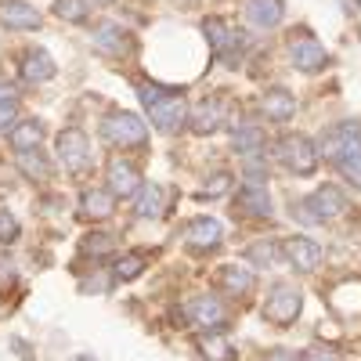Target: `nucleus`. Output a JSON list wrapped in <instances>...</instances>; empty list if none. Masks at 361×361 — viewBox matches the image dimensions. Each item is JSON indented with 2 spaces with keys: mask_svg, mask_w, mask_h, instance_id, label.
Wrapping results in <instances>:
<instances>
[{
  "mask_svg": "<svg viewBox=\"0 0 361 361\" xmlns=\"http://www.w3.org/2000/svg\"><path fill=\"white\" fill-rule=\"evenodd\" d=\"M300 311H304V293H300L296 286L289 282H279V286H271L267 289V300H264V318L271 325H279V329H289Z\"/></svg>",
  "mask_w": 361,
  "mask_h": 361,
  "instance_id": "20e7f679",
  "label": "nucleus"
},
{
  "mask_svg": "<svg viewBox=\"0 0 361 361\" xmlns=\"http://www.w3.org/2000/svg\"><path fill=\"white\" fill-rule=\"evenodd\" d=\"M102 137L116 148H141L148 141V123L134 112H109L105 123H102Z\"/></svg>",
  "mask_w": 361,
  "mask_h": 361,
  "instance_id": "39448f33",
  "label": "nucleus"
},
{
  "mask_svg": "<svg viewBox=\"0 0 361 361\" xmlns=\"http://www.w3.org/2000/svg\"><path fill=\"white\" fill-rule=\"evenodd\" d=\"M231 188V173H214V177H206V185L199 188V199H217Z\"/></svg>",
  "mask_w": 361,
  "mask_h": 361,
  "instance_id": "72a5a7b5",
  "label": "nucleus"
},
{
  "mask_svg": "<svg viewBox=\"0 0 361 361\" xmlns=\"http://www.w3.org/2000/svg\"><path fill=\"white\" fill-rule=\"evenodd\" d=\"M195 350L202 354V361H231L235 347L228 336H221V329H206V333L195 336Z\"/></svg>",
  "mask_w": 361,
  "mask_h": 361,
  "instance_id": "412c9836",
  "label": "nucleus"
},
{
  "mask_svg": "<svg viewBox=\"0 0 361 361\" xmlns=\"http://www.w3.org/2000/svg\"><path fill=\"white\" fill-rule=\"evenodd\" d=\"M357 4H361V0H357Z\"/></svg>",
  "mask_w": 361,
  "mask_h": 361,
  "instance_id": "79ce46f5",
  "label": "nucleus"
},
{
  "mask_svg": "<svg viewBox=\"0 0 361 361\" xmlns=\"http://www.w3.org/2000/svg\"><path fill=\"white\" fill-rule=\"evenodd\" d=\"M246 260L257 264V267H275V264L282 260V246H275V243H267V238H260V243H253V246L246 250Z\"/></svg>",
  "mask_w": 361,
  "mask_h": 361,
  "instance_id": "7c9ffc66",
  "label": "nucleus"
},
{
  "mask_svg": "<svg viewBox=\"0 0 361 361\" xmlns=\"http://www.w3.org/2000/svg\"><path fill=\"white\" fill-rule=\"evenodd\" d=\"M333 307L343 311V314H357V311H361V286H357V282H343V286L333 293Z\"/></svg>",
  "mask_w": 361,
  "mask_h": 361,
  "instance_id": "2f4dec72",
  "label": "nucleus"
},
{
  "mask_svg": "<svg viewBox=\"0 0 361 361\" xmlns=\"http://www.w3.org/2000/svg\"><path fill=\"white\" fill-rule=\"evenodd\" d=\"M296 209H300V217H304L307 224H325V221H336L340 214H347V195L336 185H322L300 206H293V214Z\"/></svg>",
  "mask_w": 361,
  "mask_h": 361,
  "instance_id": "7ed1b4c3",
  "label": "nucleus"
},
{
  "mask_svg": "<svg viewBox=\"0 0 361 361\" xmlns=\"http://www.w3.org/2000/svg\"><path fill=\"white\" fill-rule=\"evenodd\" d=\"M235 214H246V217H271V195L264 185H246L238 188L235 195Z\"/></svg>",
  "mask_w": 361,
  "mask_h": 361,
  "instance_id": "aec40b11",
  "label": "nucleus"
},
{
  "mask_svg": "<svg viewBox=\"0 0 361 361\" xmlns=\"http://www.w3.org/2000/svg\"><path fill=\"white\" fill-rule=\"evenodd\" d=\"M40 137H44V123L40 119H18V123L11 127L8 141L15 152H29V148H40Z\"/></svg>",
  "mask_w": 361,
  "mask_h": 361,
  "instance_id": "5701e85b",
  "label": "nucleus"
},
{
  "mask_svg": "<svg viewBox=\"0 0 361 361\" xmlns=\"http://www.w3.org/2000/svg\"><path fill=\"white\" fill-rule=\"evenodd\" d=\"M145 267H148V253H145V250H130V253H123V257L112 264V275H116L119 282H134Z\"/></svg>",
  "mask_w": 361,
  "mask_h": 361,
  "instance_id": "bb28decb",
  "label": "nucleus"
},
{
  "mask_svg": "<svg viewBox=\"0 0 361 361\" xmlns=\"http://www.w3.org/2000/svg\"><path fill=\"white\" fill-rule=\"evenodd\" d=\"M361 137V123H336L333 130H329L325 137H322V152L318 156H325V159H336L343 148L350 145V141H357Z\"/></svg>",
  "mask_w": 361,
  "mask_h": 361,
  "instance_id": "4be33fe9",
  "label": "nucleus"
},
{
  "mask_svg": "<svg viewBox=\"0 0 361 361\" xmlns=\"http://www.w3.org/2000/svg\"><path fill=\"white\" fill-rule=\"evenodd\" d=\"M137 98L141 105L152 116V127L163 134H177L180 127L188 123V102H185V90L180 87H163V83H141L137 87Z\"/></svg>",
  "mask_w": 361,
  "mask_h": 361,
  "instance_id": "f257e3e1",
  "label": "nucleus"
},
{
  "mask_svg": "<svg viewBox=\"0 0 361 361\" xmlns=\"http://www.w3.org/2000/svg\"><path fill=\"white\" fill-rule=\"evenodd\" d=\"M112 250H116V238L109 231H90V235L80 238V253L83 257H109Z\"/></svg>",
  "mask_w": 361,
  "mask_h": 361,
  "instance_id": "c756f323",
  "label": "nucleus"
},
{
  "mask_svg": "<svg viewBox=\"0 0 361 361\" xmlns=\"http://www.w3.org/2000/svg\"><path fill=\"white\" fill-rule=\"evenodd\" d=\"M0 102H15V87L8 80H0Z\"/></svg>",
  "mask_w": 361,
  "mask_h": 361,
  "instance_id": "58836bf2",
  "label": "nucleus"
},
{
  "mask_svg": "<svg viewBox=\"0 0 361 361\" xmlns=\"http://www.w3.org/2000/svg\"><path fill=\"white\" fill-rule=\"evenodd\" d=\"M40 11L25 0H0V25L8 29H40Z\"/></svg>",
  "mask_w": 361,
  "mask_h": 361,
  "instance_id": "dca6fc26",
  "label": "nucleus"
},
{
  "mask_svg": "<svg viewBox=\"0 0 361 361\" xmlns=\"http://www.w3.org/2000/svg\"><path fill=\"white\" fill-rule=\"evenodd\" d=\"M112 209H116V195L109 188H87L80 195V217L83 221H105V217H112Z\"/></svg>",
  "mask_w": 361,
  "mask_h": 361,
  "instance_id": "6ab92c4d",
  "label": "nucleus"
},
{
  "mask_svg": "<svg viewBox=\"0 0 361 361\" xmlns=\"http://www.w3.org/2000/svg\"><path fill=\"white\" fill-rule=\"evenodd\" d=\"M98 4H105V0H98Z\"/></svg>",
  "mask_w": 361,
  "mask_h": 361,
  "instance_id": "a19ab883",
  "label": "nucleus"
},
{
  "mask_svg": "<svg viewBox=\"0 0 361 361\" xmlns=\"http://www.w3.org/2000/svg\"><path fill=\"white\" fill-rule=\"evenodd\" d=\"M264 361H304V354H296V350H271Z\"/></svg>",
  "mask_w": 361,
  "mask_h": 361,
  "instance_id": "4c0bfd02",
  "label": "nucleus"
},
{
  "mask_svg": "<svg viewBox=\"0 0 361 361\" xmlns=\"http://www.w3.org/2000/svg\"><path fill=\"white\" fill-rule=\"evenodd\" d=\"M18 170L29 177V180H47L51 177V163L40 148H29V152H18Z\"/></svg>",
  "mask_w": 361,
  "mask_h": 361,
  "instance_id": "cd10ccee",
  "label": "nucleus"
},
{
  "mask_svg": "<svg viewBox=\"0 0 361 361\" xmlns=\"http://www.w3.org/2000/svg\"><path fill=\"white\" fill-rule=\"evenodd\" d=\"M15 119H18V105L15 102H0V130L15 127Z\"/></svg>",
  "mask_w": 361,
  "mask_h": 361,
  "instance_id": "e433bc0d",
  "label": "nucleus"
},
{
  "mask_svg": "<svg viewBox=\"0 0 361 361\" xmlns=\"http://www.w3.org/2000/svg\"><path fill=\"white\" fill-rule=\"evenodd\" d=\"M73 361H98V357H94V354H76Z\"/></svg>",
  "mask_w": 361,
  "mask_h": 361,
  "instance_id": "ea45409f",
  "label": "nucleus"
},
{
  "mask_svg": "<svg viewBox=\"0 0 361 361\" xmlns=\"http://www.w3.org/2000/svg\"><path fill=\"white\" fill-rule=\"evenodd\" d=\"M202 33H206V44H209L217 62H231V66L238 62V54L246 47V33H238L228 18H206Z\"/></svg>",
  "mask_w": 361,
  "mask_h": 361,
  "instance_id": "423d86ee",
  "label": "nucleus"
},
{
  "mask_svg": "<svg viewBox=\"0 0 361 361\" xmlns=\"http://www.w3.org/2000/svg\"><path fill=\"white\" fill-rule=\"evenodd\" d=\"M260 109H264L267 119H275V123H289V119L296 116V98L286 87H271V90H264Z\"/></svg>",
  "mask_w": 361,
  "mask_h": 361,
  "instance_id": "a211bd4d",
  "label": "nucleus"
},
{
  "mask_svg": "<svg viewBox=\"0 0 361 361\" xmlns=\"http://www.w3.org/2000/svg\"><path fill=\"white\" fill-rule=\"evenodd\" d=\"M166 195H170V188H163V185H145L141 192H137V217L141 221H148V217H163L166 214Z\"/></svg>",
  "mask_w": 361,
  "mask_h": 361,
  "instance_id": "393cba45",
  "label": "nucleus"
},
{
  "mask_svg": "<svg viewBox=\"0 0 361 361\" xmlns=\"http://www.w3.org/2000/svg\"><path fill=\"white\" fill-rule=\"evenodd\" d=\"M289 58H293V66H296L300 73H322V69L329 66V54H325V47H322L314 37L293 40V44H289Z\"/></svg>",
  "mask_w": 361,
  "mask_h": 361,
  "instance_id": "ddd939ff",
  "label": "nucleus"
},
{
  "mask_svg": "<svg viewBox=\"0 0 361 361\" xmlns=\"http://www.w3.org/2000/svg\"><path fill=\"white\" fill-rule=\"evenodd\" d=\"M54 152H58V163H62L69 173H80V170H87V163H90V141H87L83 130L69 127V130L58 134Z\"/></svg>",
  "mask_w": 361,
  "mask_h": 361,
  "instance_id": "0eeeda50",
  "label": "nucleus"
},
{
  "mask_svg": "<svg viewBox=\"0 0 361 361\" xmlns=\"http://www.w3.org/2000/svg\"><path fill=\"white\" fill-rule=\"evenodd\" d=\"M54 15L66 18V22H87V0H58L54 4Z\"/></svg>",
  "mask_w": 361,
  "mask_h": 361,
  "instance_id": "473e14b6",
  "label": "nucleus"
},
{
  "mask_svg": "<svg viewBox=\"0 0 361 361\" xmlns=\"http://www.w3.org/2000/svg\"><path fill=\"white\" fill-rule=\"evenodd\" d=\"M275 156H279V163H282L289 173H296V177H311V173L318 170V163H322L318 148H314L311 137H304V134H286V137L275 145Z\"/></svg>",
  "mask_w": 361,
  "mask_h": 361,
  "instance_id": "f03ea898",
  "label": "nucleus"
},
{
  "mask_svg": "<svg viewBox=\"0 0 361 361\" xmlns=\"http://www.w3.org/2000/svg\"><path fill=\"white\" fill-rule=\"evenodd\" d=\"M54 73H58V66L44 47H29L22 54V80L25 83H47V80H54Z\"/></svg>",
  "mask_w": 361,
  "mask_h": 361,
  "instance_id": "f3484780",
  "label": "nucleus"
},
{
  "mask_svg": "<svg viewBox=\"0 0 361 361\" xmlns=\"http://www.w3.org/2000/svg\"><path fill=\"white\" fill-rule=\"evenodd\" d=\"M185 314H188L192 325L202 329V333H206V329H224V322H228V314H224V307H221V300H217V296H209V293L192 296Z\"/></svg>",
  "mask_w": 361,
  "mask_h": 361,
  "instance_id": "9d476101",
  "label": "nucleus"
},
{
  "mask_svg": "<svg viewBox=\"0 0 361 361\" xmlns=\"http://www.w3.org/2000/svg\"><path fill=\"white\" fill-rule=\"evenodd\" d=\"M94 47H98L102 54L123 58V54L134 51V37H130L119 22H98V25H94Z\"/></svg>",
  "mask_w": 361,
  "mask_h": 361,
  "instance_id": "9b49d317",
  "label": "nucleus"
},
{
  "mask_svg": "<svg viewBox=\"0 0 361 361\" xmlns=\"http://www.w3.org/2000/svg\"><path fill=\"white\" fill-rule=\"evenodd\" d=\"M282 257L296 271H314L322 264V246L314 243V238H307V235H293V238L282 243Z\"/></svg>",
  "mask_w": 361,
  "mask_h": 361,
  "instance_id": "f8f14e48",
  "label": "nucleus"
},
{
  "mask_svg": "<svg viewBox=\"0 0 361 361\" xmlns=\"http://www.w3.org/2000/svg\"><path fill=\"white\" fill-rule=\"evenodd\" d=\"M246 15H250L253 25L271 29V25H279V22H282L286 4H282V0H246Z\"/></svg>",
  "mask_w": 361,
  "mask_h": 361,
  "instance_id": "b1692460",
  "label": "nucleus"
},
{
  "mask_svg": "<svg viewBox=\"0 0 361 361\" xmlns=\"http://www.w3.org/2000/svg\"><path fill=\"white\" fill-rule=\"evenodd\" d=\"M336 163V170L343 173V180H350L354 188H361V137L357 141H350L343 152L333 159Z\"/></svg>",
  "mask_w": 361,
  "mask_h": 361,
  "instance_id": "a878e982",
  "label": "nucleus"
},
{
  "mask_svg": "<svg viewBox=\"0 0 361 361\" xmlns=\"http://www.w3.org/2000/svg\"><path fill=\"white\" fill-rule=\"evenodd\" d=\"M18 238V217L8 206H0V243H15Z\"/></svg>",
  "mask_w": 361,
  "mask_h": 361,
  "instance_id": "f704fd0d",
  "label": "nucleus"
},
{
  "mask_svg": "<svg viewBox=\"0 0 361 361\" xmlns=\"http://www.w3.org/2000/svg\"><path fill=\"white\" fill-rule=\"evenodd\" d=\"M231 145H235V152H243L246 159H253V156H260V148H264V134L257 127H238L231 134Z\"/></svg>",
  "mask_w": 361,
  "mask_h": 361,
  "instance_id": "c85d7f7f",
  "label": "nucleus"
},
{
  "mask_svg": "<svg viewBox=\"0 0 361 361\" xmlns=\"http://www.w3.org/2000/svg\"><path fill=\"white\" fill-rule=\"evenodd\" d=\"M105 180H109V192H112L116 199H130V195L141 192V170H137L130 159H119V156L109 159Z\"/></svg>",
  "mask_w": 361,
  "mask_h": 361,
  "instance_id": "1a4fd4ad",
  "label": "nucleus"
},
{
  "mask_svg": "<svg viewBox=\"0 0 361 361\" xmlns=\"http://www.w3.org/2000/svg\"><path fill=\"white\" fill-rule=\"evenodd\" d=\"M217 289L228 296H250L257 289V275L253 267H238V264H224L217 271Z\"/></svg>",
  "mask_w": 361,
  "mask_h": 361,
  "instance_id": "2eb2a0df",
  "label": "nucleus"
},
{
  "mask_svg": "<svg viewBox=\"0 0 361 361\" xmlns=\"http://www.w3.org/2000/svg\"><path fill=\"white\" fill-rule=\"evenodd\" d=\"M304 361H343V354L336 347H314L304 354Z\"/></svg>",
  "mask_w": 361,
  "mask_h": 361,
  "instance_id": "c9c22d12",
  "label": "nucleus"
},
{
  "mask_svg": "<svg viewBox=\"0 0 361 361\" xmlns=\"http://www.w3.org/2000/svg\"><path fill=\"white\" fill-rule=\"evenodd\" d=\"M221 238H224V228H221V221H214V217H195V221L185 224V246H188L192 253L217 250Z\"/></svg>",
  "mask_w": 361,
  "mask_h": 361,
  "instance_id": "6e6552de",
  "label": "nucleus"
},
{
  "mask_svg": "<svg viewBox=\"0 0 361 361\" xmlns=\"http://www.w3.org/2000/svg\"><path fill=\"white\" fill-rule=\"evenodd\" d=\"M188 123H192V134L199 137H209V134H217L224 127V102L221 98H206L195 105V112L188 116Z\"/></svg>",
  "mask_w": 361,
  "mask_h": 361,
  "instance_id": "4468645a",
  "label": "nucleus"
}]
</instances>
